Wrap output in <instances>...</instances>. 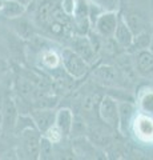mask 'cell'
Masks as SVG:
<instances>
[{"instance_id":"6da1fadb","label":"cell","mask_w":153,"mask_h":160,"mask_svg":"<svg viewBox=\"0 0 153 160\" xmlns=\"http://www.w3.org/2000/svg\"><path fill=\"white\" fill-rule=\"evenodd\" d=\"M89 79L98 87L112 89H125L128 84L117 66L109 63L98 64L89 71Z\"/></svg>"},{"instance_id":"7a4b0ae2","label":"cell","mask_w":153,"mask_h":160,"mask_svg":"<svg viewBox=\"0 0 153 160\" xmlns=\"http://www.w3.org/2000/svg\"><path fill=\"white\" fill-rule=\"evenodd\" d=\"M60 55H61V64H63L64 71L75 82L85 79L89 75L92 66L89 63H87L73 49H71L69 47L60 48Z\"/></svg>"},{"instance_id":"3957f363","label":"cell","mask_w":153,"mask_h":160,"mask_svg":"<svg viewBox=\"0 0 153 160\" xmlns=\"http://www.w3.org/2000/svg\"><path fill=\"white\" fill-rule=\"evenodd\" d=\"M35 62L43 72L59 73L65 72L61 64L60 48L52 46H35Z\"/></svg>"},{"instance_id":"277c9868","label":"cell","mask_w":153,"mask_h":160,"mask_svg":"<svg viewBox=\"0 0 153 160\" xmlns=\"http://www.w3.org/2000/svg\"><path fill=\"white\" fill-rule=\"evenodd\" d=\"M98 120L118 133V99L113 95H103L97 108Z\"/></svg>"},{"instance_id":"5b68a950","label":"cell","mask_w":153,"mask_h":160,"mask_svg":"<svg viewBox=\"0 0 153 160\" xmlns=\"http://www.w3.org/2000/svg\"><path fill=\"white\" fill-rule=\"evenodd\" d=\"M129 136L140 144L153 146V116L137 112L132 122Z\"/></svg>"},{"instance_id":"8992f818","label":"cell","mask_w":153,"mask_h":160,"mask_svg":"<svg viewBox=\"0 0 153 160\" xmlns=\"http://www.w3.org/2000/svg\"><path fill=\"white\" fill-rule=\"evenodd\" d=\"M69 48L80 55L91 66H93L98 59V52L89 35H72L69 38Z\"/></svg>"},{"instance_id":"52a82bcc","label":"cell","mask_w":153,"mask_h":160,"mask_svg":"<svg viewBox=\"0 0 153 160\" xmlns=\"http://www.w3.org/2000/svg\"><path fill=\"white\" fill-rule=\"evenodd\" d=\"M118 99V98H117ZM137 111V106L135 99H118V133L124 138L129 136L131 126L135 119Z\"/></svg>"},{"instance_id":"ba28073f","label":"cell","mask_w":153,"mask_h":160,"mask_svg":"<svg viewBox=\"0 0 153 160\" xmlns=\"http://www.w3.org/2000/svg\"><path fill=\"white\" fill-rule=\"evenodd\" d=\"M131 55L139 78L153 84V53L149 49H142V51L133 52Z\"/></svg>"},{"instance_id":"9c48e42d","label":"cell","mask_w":153,"mask_h":160,"mask_svg":"<svg viewBox=\"0 0 153 160\" xmlns=\"http://www.w3.org/2000/svg\"><path fill=\"white\" fill-rule=\"evenodd\" d=\"M120 19V12H101L92 24L93 32L101 38H112Z\"/></svg>"},{"instance_id":"30bf717a","label":"cell","mask_w":153,"mask_h":160,"mask_svg":"<svg viewBox=\"0 0 153 160\" xmlns=\"http://www.w3.org/2000/svg\"><path fill=\"white\" fill-rule=\"evenodd\" d=\"M55 115H56L55 109L48 108V107H39L29 112V116H31L33 124L41 132V135L49 127H52L55 124Z\"/></svg>"},{"instance_id":"8fae6325","label":"cell","mask_w":153,"mask_h":160,"mask_svg":"<svg viewBox=\"0 0 153 160\" xmlns=\"http://www.w3.org/2000/svg\"><path fill=\"white\" fill-rule=\"evenodd\" d=\"M112 38H113L115 43L117 44V47L120 48L121 51L128 52V49H129L131 46H132L135 33L132 32L129 26L125 23V20L121 18V15H120V19H118V22H117V27H116L115 33H113Z\"/></svg>"},{"instance_id":"7c38bea8","label":"cell","mask_w":153,"mask_h":160,"mask_svg":"<svg viewBox=\"0 0 153 160\" xmlns=\"http://www.w3.org/2000/svg\"><path fill=\"white\" fill-rule=\"evenodd\" d=\"M73 123H75V112L69 107H60L55 115V126L60 129L64 138L71 136Z\"/></svg>"},{"instance_id":"4fadbf2b","label":"cell","mask_w":153,"mask_h":160,"mask_svg":"<svg viewBox=\"0 0 153 160\" xmlns=\"http://www.w3.org/2000/svg\"><path fill=\"white\" fill-rule=\"evenodd\" d=\"M135 103L137 106V111L153 116V86H144L137 89Z\"/></svg>"},{"instance_id":"5bb4252c","label":"cell","mask_w":153,"mask_h":160,"mask_svg":"<svg viewBox=\"0 0 153 160\" xmlns=\"http://www.w3.org/2000/svg\"><path fill=\"white\" fill-rule=\"evenodd\" d=\"M120 15L135 35L140 33L142 31H148V24H146L144 13L140 12L137 8H129L125 12H120Z\"/></svg>"},{"instance_id":"9a60e30c","label":"cell","mask_w":153,"mask_h":160,"mask_svg":"<svg viewBox=\"0 0 153 160\" xmlns=\"http://www.w3.org/2000/svg\"><path fill=\"white\" fill-rule=\"evenodd\" d=\"M27 7L23 6V4L17 3V2H13V0H6L4 2V6L0 11V16L7 19V20H13V19H17L26 15L27 12Z\"/></svg>"},{"instance_id":"2e32d148","label":"cell","mask_w":153,"mask_h":160,"mask_svg":"<svg viewBox=\"0 0 153 160\" xmlns=\"http://www.w3.org/2000/svg\"><path fill=\"white\" fill-rule=\"evenodd\" d=\"M152 33L153 32L151 31V29H148V31H142L140 33L135 35L132 46H131L129 49H128V52L133 53V52H137V51H142V49H149L151 40H152Z\"/></svg>"},{"instance_id":"e0dca14e","label":"cell","mask_w":153,"mask_h":160,"mask_svg":"<svg viewBox=\"0 0 153 160\" xmlns=\"http://www.w3.org/2000/svg\"><path fill=\"white\" fill-rule=\"evenodd\" d=\"M88 3L100 8L103 12H120L121 0H88Z\"/></svg>"},{"instance_id":"ac0fdd59","label":"cell","mask_w":153,"mask_h":160,"mask_svg":"<svg viewBox=\"0 0 153 160\" xmlns=\"http://www.w3.org/2000/svg\"><path fill=\"white\" fill-rule=\"evenodd\" d=\"M44 138H47L49 142H51L53 146H57V144H61L63 139H64V135L60 132V129H59L55 124H53L52 127H49L45 132L43 133Z\"/></svg>"},{"instance_id":"d6986e66","label":"cell","mask_w":153,"mask_h":160,"mask_svg":"<svg viewBox=\"0 0 153 160\" xmlns=\"http://www.w3.org/2000/svg\"><path fill=\"white\" fill-rule=\"evenodd\" d=\"M53 156V144L41 135L40 148H39V159H51Z\"/></svg>"},{"instance_id":"ffe728a7","label":"cell","mask_w":153,"mask_h":160,"mask_svg":"<svg viewBox=\"0 0 153 160\" xmlns=\"http://www.w3.org/2000/svg\"><path fill=\"white\" fill-rule=\"evenodd\" d=\"M8 71V66H7V63L3 60V58H0V76L4 73V72H7Z\"/></svg>"},{"instance_id":"44dd1931","label":"cell","mask_w":153,"mask_h":160,"mask_svg":"<svg viewBox=\"0 0 153 160\" xmlns=\"http://www.w3.org/2000/svg\"><path fill=\"white\" fill-rule=\"evenodd\" d=\"M13 2H17V3H20V4H23V6H26L27 8L31 6V4L33 3V0H13Z\"/></svg>"},{"instance_id":"7402d4cb","label":"cell","mask_w":153,"mask_h":160,"mask_svg":"<svg viewBox=\"0 0 153 160\" xmlns=\"http://www.w3.org/2000/svg\"><path fill=\"white\" fill-rule=\"evenodd\" d=\"M149 51L153 53V33H152V40H151V46H149Z\"/></svg>"},{"instance_id":"603a6c76","label":"cell","mask_w":153,"mask_h":160,"mask_svg":"<svg viewBox=\"0 0 153 160\" xmlns=\"http://www.w3.org/2000/svg\"><path fill=\"white\" fill-rule=\"evenodd\" d=\"M146 3H148V6H151V8L153 9V0H146Z\"/></svg>"},{"instance_id":"cb8c5ba5","label":"cell","mask_w":153,"mask_h":160,"mask_svg":"<svg viewBox=\"0 0 153 160\" xmlns=\"http://www.w3.org/2000/svg\"><path fill=\"white\" fill-rule=\"evenodd\" d=\"M4 2H6V0H0V11H2V8L4 6Z\"/></svg>"},{"instance_id":"d4e9b609","label":"cell","mask_w":153,"mask_h":160,"mask_svg":"<svg viewBox=\"0 0 153 160\" xmlns=\"http://www.w3.org/2000/svg\"><path fill=\"white\" fill-rule=\"evenodd\" d=\"M152 29H153V15H152Z\"/></svg>"}]
</instances>
